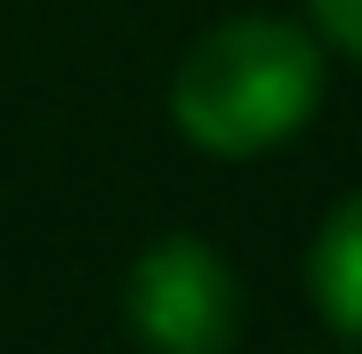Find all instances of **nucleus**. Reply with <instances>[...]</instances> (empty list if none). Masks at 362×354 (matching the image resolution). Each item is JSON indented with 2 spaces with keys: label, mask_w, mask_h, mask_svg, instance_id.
<instances>
[{
  "label": "nucleus",
  "mask_w": 362,
  "mask_h": 354,
  "mask_svg": "<svg viewBox=\"0 0 362 354\" xmlns=\"http://www.w3.org/2000/svg\"><path fill=\"white\" fill-rule=\"evenodd\" d=\"M330 49L306 33V16H226L209 25L169 73V121L209 161H258L290 145L322 113Z\"/></svg>",
  "instance_id": "f257e3e1"
},
{
  "label": "nucleus",
  "mask_w": 362,
  "mask_h": 354,
  "mask_svg": "<svg viewBox=\"0 0 362 354\" xmlns=\"http://www.w3.org/2000/svg\"><path fill=\"white\" fill-rule=\"evenodd\" d=\"M137 354H233L242 338V282L202 234H161L137 249L121 282Z\"/></svg>",
  "instance_id": "f03ea898"
},
{
  "label": "nucleus",
  "mask_w": 362,
  "mask_h": 354,
  "mask_svg": "<svg viewBox=\"0 0 362 354\" xmlns=\"http://www.w3.org/2000/svg\"><path fill=\"white\" fill-rule=\"evenodd\" d=\"M306 290H314V314H322V330L338 346H354L362 330V201L338 194L322 234H314L306 249Z\"/></svg>",
  "instance_id": "7ed1b4c3"
},
{
  "label": "nucleus",
  "mask_w": 362,
  "mask_h": 354,
  "mask_svg": "<svg viewBox=\"0 0 362 354\" xmlns=\"http://www.w3.org/2000/svg\"><path fill=\"white\" fill-rule=\"evenodd\" d=\"M306 33L330 57H362V0H306Z\"/></svg>",
  "instance_id": "20e7f679"
}]
</instances>
